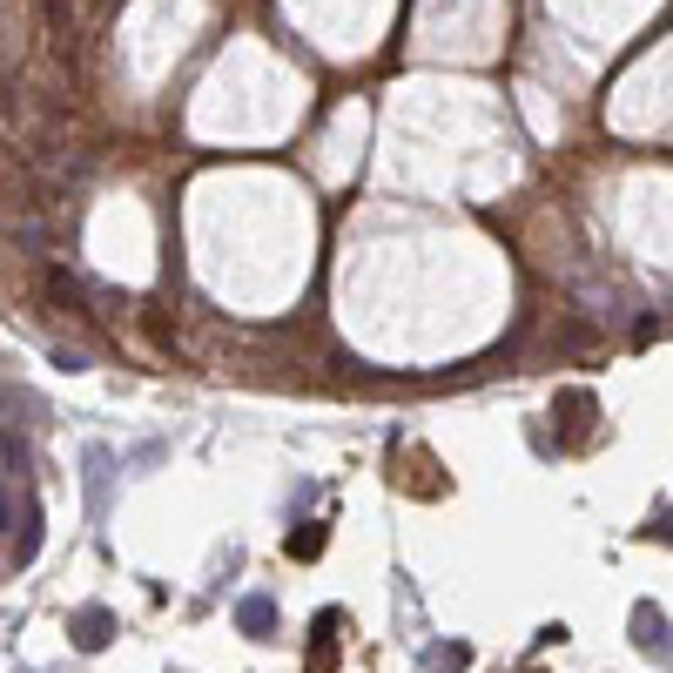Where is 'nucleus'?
<instances>
[{
	"label": "nucleus",
	"mask_w": 673,
	"mask_h": 673,
	"mask_svg": "<svg viewBox=\"0 0 673 673\" xmlns=\"http://www.w3.org/2000/svg\"><path fill=\"white\" fill-rule=\"evenodd\" d=\"M8 566H34V552H41V505H34V491H28V478H21V491H14V478H8Z\"/></svg>",
	"instance_id": "1"
},
{
	"label": "nucleus",
	"mask_w": 673,
	"mask_h": 673,
	"mask_svg": "<svg viewBox=\"0 0 673 673\" xmlns=\"http://www.w3.org/2000/svg\"><path fill=\"white\" fill-rule=\"evenodd\" d=\"M633 646H640V653H653L660 666H673V620H666L653 600H640V607H633Z\"/></svg>",
	"instance_id": "2"
},
{
	"label": "nucleus",
	"mask_w": 673,
	"mask_h": 673,
	"mask_svg": "<svg viewBox=\"0 0 673 673\" xmlns=\"http://www.w3.org/2000/svg\"><path fill=\"white\" fill-rule=\"evenodd\" d=\"M68 640H74L81 653H102V646L115 640V613H108V607H81V613L68 620Z\"/></svg>",
	"instance_id": "3"
},
{
	"label": "nucleus",
	"mask_w": 673,
	"mask_h": 673,
	"mask_svg": "<svg viewBox=\"0 0 673 673\" xmlns=\"http://www.w3.org/2000/svg\"><path fill=\"white\" fill-rule=\"evenodd\" d=\"M336 633H344V613H317V627H310V653H303L310 673H330V666H336Z\"/></svg>",
	"instance_id": "4"
},
{
	"label": "nucleus",
	"mask_w": 673,
	"mask_h": 673,
	"mask_svg": "<svg viewBox=\"0 0 673 673\" xmlns=\"http://www.w3.org/2000/svg\"><path fill=\"white\" fill-rule=\"evenodd\" d=\"M236 627H242L249 640H270V633H277V600H270V593H242V600H236Z\"/></svg>",
	"instance_id": "5"
},
{
	"label": "nucleus",
	"mask_w": 673,
	"mask_h": 673,
	"mask_svg": "<svg viewBox=\"0 0 673 673\" xmlns=\"http://www.w3.org/2000/svg\"><path fill=\"white\" fill-rule=\"evenodd\" d=\"M81 465H89V512L102 519V512H108V478H115V452H108V445H89V458H81Z\"/></svg>",
	"instance_id": "6"
},
{
	"label": "nucleus",
	"mask_w": 673,
	"mask_h": 673,
	"mask_svg": "<svg viewBox=\"0 0 673 673\" xmlns=\"http://www.w3.org/2000/svg\"><path fill=\"white\" fill-rule=\"evenodd\" d=\"M323 539H330V526H317V519H303V526L290 532V559H317V552H323Z\"/></svg>",
	"instance_id": "7"
},
{
	"label": "nucleus",
	"mask_w": 673,
	"mask_h": 673,
	"mask_svg": "<svg viewBox=\"0 0 673 673\" xmlns=\"http://www.w3.org/2000/svg\"><path fill=\"white\" fill-rule=\"evenodd\" d=\"M465 660H472V653H465L458 640H452V646H432V653H425V666H465Z\"/></svg>",
	"instance_id": "8"
},
{
	"label": "nucleus",
	"mask_w": 673,
	"mask_h": 673,
	"mask_svg": "<svg viewBox=\"0 0 673 673\" xmlns=\"http://www.w3.org/2000/svg\"><path fill=\"white\" fill-rule=\"evenodd\" d=\"M646 532H653V539H673V512H666V519H653Z\"/></svg>",
	"instance_id": "9"
}]
</instances>
